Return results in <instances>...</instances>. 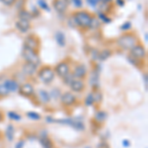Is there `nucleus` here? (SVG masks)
<instances>
[{
    "mask_svg": "<svg viewBox=\"0 0 148 148\" xmlns=\"http://www.w3.org/2000/svg\"><path fill=\"white\" fill-rule=\"evenodd\" d=\"M95 17V14L92 12H89L87 10H77L74 11L71 14V18H72L75 26L80 28L82 31H88L90 28V25L92 23V20Z\"/></svg>",
    "mask_w": 148,
    "mask_h": 148,
    "instance_id": "obj_1",
    "label": "nucleus"
},
{
    "mask_svg": "<svg viewBox=\"0 0 148 148\" xmlns=\"http://www.w3.org/2000/svg\"><path fill=\"white\" fill-rule=\"evenodd\" d=\"M139 42V39L138 36L133 31H128V32H125L123 35H121L118 39L116 40V46L120 47L123 51H130L133 47L136 44Z\"/></svg>",
    "mask_w": 148,
    "mask_h": 148,
    "instance_id": "obj_2",
    "label": "nucleus"
},
{
    "mask_svg": "<svg viewBox=\"0 0 148 148\" xmlns=\"http://www.w3.org/2000/svg\"><path fill=\"white\" fill-rule=\"evenodd\" d=\"M37 75L38 78L45 84H51L56 78L54 69L51 65H42L40 68H38Z\"/></svg>",
    "mask_w": 148,
    "mask_h": 148,
    "instance_id": "obj_3",
    "label": "nucleus"
},
{
    "mask_svg": "<svg viewBox=\"0 0 148 148\" xmlns=\"http://www.w3.org/2000/svg\"><path fill=\"white\" fill-rule=\"evenodd\" d=\"M56 75L58 76L59 78L62 79L63 77H65L68 73L71 72V63H70V59L69 57H66L65 59L59 61L53 67Z\"/></svg>",
    "mask_w": 148,
    "mask_h": 148,
    "instance_id": "obj_4",
    "label": "nucleus"
},
{
    "mask_svg": "<svg viewBox=\"0 0 148 148\" xmlns=\"http://www.w3.org/2000/svg\"><path fill=\"white\" fill-rule=\"evenodd\" d=\"M40 46H42V40L36 34H30L26 36L24 39V49L40 51Z\"/></svg>",
    "mask_w": 148,
    "mask_h": 148,
    "instance_id": "obj_5",
    "label": "nucleus"
},
{
    "mask_svg": "<svg viewBox=\"0 0 148 148\" xmlns=\"http://www.w3.org/2000/svg\"><path fill=\"white\" fill-rule=\"evenodd\" d=\"M22 56L26 62L34 64L37 67H39L40 65V52L38 51H32V49H24L22 51Z\"/></svg>",
    "mask_w": 148,
    "mask_h": 148,
    "instance_id": "obj_6",
    "label": "nucleus"
},
{
    "mask_svg": "<svg viewBox=\"0 0 148 148\" xmlns=\"http://www.w3.org/2000/svg\"><path fill=\"white\" fill-rule=\"evenodd\" d=\"M128 53H130V56L136 57V58L143 59V60H145V59H146V57H147L146 49H145V47L143 46L140 42H138V44L135 45V46L133 47L130 51H128Z\"/></svg>",
    "mask_w": 148,
    "mask_h": 148,
    "instance_id": "obj_7",
    "label": "nucleus"
},
{
    "mask_svg": "<svg viewBox=\"0 0 148 148\" xmlns=\"http://www.w3.org/2000/svg\"><path fill=\"white\" fill-rule=\"evenodd\" d=\"M71 73H72V75L74 76L75 79L84 80L88 76V69L86 67L85 64L78 63L74 66V68H73V70L71 71Z\"/></svg>",
    "mask_w": 148,
    "mask_h": 148,
    "instance_id": "obj_8",
    "label": "nucleus"
},
{
    "mask_svg": "<svg viewBox=\"0 0 148 148\" xmlns=\"http://www.w3.org/2000/svg\"><path fill=\"white\" fill-rule=\"evenodd\" d=\"M59 100H60V103L63 107H72L77 102V97L73 94V92L67 91L61 94Z\"/></svg>",
    "mask_w": 148,
    "mask_h": 148,
    "instance_id": "obj_9",
    "label": "nucleus"
},
{
    "mask_svg": "<svg viewBox=\"0 0 148 148\" xmlns=\"http://www.w3.org/2000/svg\"><path fill=\"white\" fill-rule=\"evenodd\" d=\"M56 123H63V125H67L71 127L75 128L76 130L79 131H84L85 130V125L83 121H76L74 119H63V120H56Z\"/></svg>",
    "mask_w": 148,
    "mask_h": 148,
    "instance_id": "obj_10",
    "label": "nucleus"
},
{
    "mask_svg": "<svg viewBox=\"0 0 148 148\" xmlns=\"http://www.w3.org/2000/svg\"><path fill=\"white\" fill-rule=\"evenodd\" d=\"M18 92L21 96L26 97V98H31L35 94V87H34V85L31 84V83L25 82L19 86Z\"/></svg>",
    "mask_w": 148,
    "mask_h": 148,
    "instance_id": "obj_11",
    "label": "nucleus"
},
{
    "mask_svg": "<svg viewBox=\"0 0 148 148\" xmlns=\"http://www.w3.org/2000/svg\"><path fill=\"white\" fill-rule=\"evenodd\" d=\"M51 5L52 8L59 14H64L68 10V7H69V4L66 3L64 0H52Z\"/></svg>",
    "mask_w": 148,
    "mask_h": 148,
    "instance_id": "obj_12",
    "label": "nucleus"
},
{
    "mask_svg": "<svg viewBox=\"0 0 148 148\" xmlns=\"http://www.w3.org/2000/svg\"><path fill=\"white\" fill-rule=\"evenodd\" d=\"M15 27L20 33H22V34H27L29 31L31 30V28H32V24H31L30 21L19 19V20L16 21Z\"/></svg>",
    "mask_w": 148,
    "mask_h": 148,
    "instance_id": "obj_13",
    "label": "nucleus"
},
{
    "mask_svg": "<svg viewBox=\"0 0 148 148\" xmlns=\"http://www.w3.org/2000/svg\"><path fill=\"white\" fill-rule=\"evenodd\" d=\"M99 81H100V71L97 67H94L91 70L90 74V85H91L93 90L99 89Z\"/></svg>",
    "mask_w": 148,
    "mask_h": 148,
    "instance_id": "obj_14",
    "label": "nucleus"
},
{
    "mask_svg": "<svg viewBox=\"0 0 148 148\" xmlns=\"http://www.w3.org/2000/svg\"><path fill=\"white\" fill-rule=\"evenodd\" d=\"M71 91L73 93H82L84 92V90L86 89V84L84 82V80H80V79H74L71 84L69 85Z\"/></svg>",
    "mask_w": 148,
    "mask_h": 148,
    "instance_id": "obj_15",
    "label": "nucleus"
},
{
    "mask_svg": "<svg viewBox=\"0 0 148 148\" xmlns=\"http://www.w3.org/2000/svg\"><path fill=\"white\" fill-rule=\"evenodd\" d=\"M38 68L39 67L35 66L34 64H31L25 61L22 65V72L24 75H26V76H33L35 73H37Z\"/></svg>",
    "mask_w": 148,
    "mask_h": 148,
    "instance_id": "obj_16",
    "label": "nucleus"
},
{
    "mask_svg": "<svg viewBox=\"0 0 148 148\" xmlns=\"http://www.w3.org/2000/svg\"><path fill=\"white\" fill-rule=\"evenodd\" d=\"M3 85L5 86V88L8 90L9 92L12 93V92H17L18 89H19V83L18 81L16 79H13V78H10V79H7L4 81Z\"/></svg>",
    "mask_w": 148,
    "mask_h": 148,
    "instance_id": "obj_17",
    "label": "nucleus"
},
{
    "mask_svg": "<svg viewBox=\"0 0 148 148\" xmlns=\"http://www.w3.org/2000/svg\"><path fill=\"white\" fill-rule=\"evenodd\" d=\"M127 61L131 64V65H133L137 69H140V70H142V69L145 68V63H144V60H143V59L136 58V57L130 56V53H128V56H127Z\"/></svg>",
    "mask_w": 148,
    "mask_h": 148,
    "instance_id": "obj_18",
    "label": "nucleus"
},
{
    "mask_svg": "<svg viewBox=\"0 0 148 148\" xmlns=\"http://www.w3.org/2000/svg\"><path fill=\"white\" fill-rule=\"evenodd\" d=\"M107 119H108V113L103 111V110H99V111H97L96 113H95L93 120H94L95 123H98V125H103V123L107 121Z\"/></svg>",
    "mask_w": 148,
    "mask_h": 148,
    "instance_id": "obj_19",
    "label": "nucleus"
},
{
    "mask_svg": "<svg viewBox=\"0 0 148 148\" xmlns=\"http://www.w3.org/2000/svg\"><path fill=\"white\" fill-rule=\"evenodd\" d=\"M114 54L113 49H104L102 51H98V56H97V60L99 61H105L108 60V59Z\"/></svg>",
    "mask_w": 148,
    "mask_h": 148,
    "instance_id": "obj_20",
    "label": "nucleus"
},
{
    "mask_svg": "<svg viewBox=\"0 0 148 148\" xmlns=\"http://www.w3.org/2000/svg\"><path fill=\"white\" fill-rule=\"evenodd\" d=\"M39 140H40V143L44 148H52L53 147V141L52 139L49 136H47V134L45 135H40L39 137Z\"/></svg>",
    "mask_w": 148,
    "mask_h": 148,
    "instance_id": "obj_21",
    "label": "nucleus"
},
{
    "mask_svg": "<svg viewBox=\"0 0 148 148\" xmlns=\"http://www.w3.org/2000/svg\"><path fill=\"white\" fill-rule=\"evenodd\" d=\"M18 17L19 19H22V20H27V21H32L34 20V16H33L32 12L27 10L26 8L22 9V10L18 11Z\"/></svg>",
    "mask_w": 148,
    "mask_h": 148,
    "instance_id": "obj_22",
    "label": "nucleus"
},
{
    "mask_svg": "<svg viewBox=\"0 0 148 148\" xmlns=\"http://www.w3.org/2000/svg\"><path fill=\"white\" fill-rule=\"evenodd\" d=\"M54 39H56V44L58 45L60 47H65L66 38H65V35H64L61 31H57V32L56 33V35H54Z\"/></svg>",
    "mask_w": 148,
    "mask_h": 148,
    "instance_id": "obj_23",
    "label": "nucleus"
},
{
    "mask_svg": "<svg viewBox=\"0 0 148 148\" xmlns=\"http://www.w3.org/2000/svg\"><path fill=\"white\" fill-rule=\"evenodd\" d=\"M5 137L7 138V140L10 142H12L14 140V137H15V127H14V125H12V123L7 125L6 130H5Z\"/></svg>",
    "mask_w": 148,
    "mask_h": 148,
    "instance_id": "obj_24",
    "label": "nucleus"
},
{
    "mask_svg": "<svg viewBox=\"0 0 148 148\" xmlns=\"http://www.w3.org/2000/svg\"><path fill=\"white\" fill-rule=\"evenodd\" d=\"M39 98H40V101L42 103H44V104H49L51 100L49 93L46 91L45 89L39 90Z\"/></svg>",
    "mask_w": 148,
    "mask_h": 148,
    "instance_id": "obj_25",
    "label": "nucleus"
},
{
    "mask_svg": "<svg viewBox=\"0 0 148 148\" xmlns=\"http://www.w3.org/2000/svg\"><path fill=\"white\" fill-rule=\"evenodd\" d=\"M97 18L99 19V21L100 22H103V23H105V24H109V23H111L112 21H113V19H112L110 16L108 15V14H106V13H103V12H98V14H97Z\"/></svg>",
    "mask_w": 148,
    "mask_h": 148,
    "instance_id": "obj_26",
    "label": "nucleus"
},
{
    "mask_svg": "<svg viewBox=\"0 0 148 148\" xmlns=\"http://www.w3.org/2000/svg\"><path fill=\"white\" fill-rule=\"evenodd\" d=\"M93 95H94V102H95V104H97V105L101 104V103L103 102V94H102V92L100 91L99 89H98V90H94V91H93Z\"/></svg>",
    "mask_w": 148,
    "mask_h": 148,
    "instance_id": "obj_27",
    "label": "nucleus"
},
{
    "mask_svg": "<svg viewBox=\"0 0 148 148\" xmlns=\"http://www.w3.org/2000/svg\"><path fill=\"white\" fill-rule=\"evenodd\" d=\"M84 104L86 107H92L93 105L95 104L94 102V95H93V92H90L89 94L86 96L85 100H84Z\"/></svg>",
    "mask_w": 148,
    "mask_h": 148,
    "instance_id": "obj_28",
    "label": "nucleus"
},
{
    "mask_svg": "<svg viewBox=\"0 0 148 148\" xmlns=\"http://www.w3.org/2000/svg\"><path fill=\"white\" fill-rule=\"evenodd\" d=\"M26 116H27L28 118L30 119V120H32V121L42 120V116H40L39 113H37V112H33V111L27 112V113H26Z\"/></svg>",
    "mask_w": 148,
    "mask_h": 148,
    "instance_id": "obj_29",
    "label": "nucleus"
},
{
    "mask_svg": "<svg viewBox=\"0 0 148 148\" xmlns=\"http://www.w3.org/2000/svg\"><path fill=\"white\" fill-rule=\"evenodd\" d=\"M7 116H8V118L10 119L11 121H20L21 120H22V116H21V114L16 113V112H13V111L8 112V113H7Z\"/></svg>",
    "mask_w": 148,
    "mask_h": 148,
    "instance_id": "obj_30",
    "label": "nucleus"
},
{
    "mask_svg": "<svg viewBox=\"0 0 148 148\" xmlns=\"http://www.w3.org/2000/svg\"><path fill=\"white\" fill-rule=\"evenodd\" d=\"M61 91L59 88H54V89H52L51 92H49V95H51V98H53L54 100H57L59 99L61 96Z\"/></svg>",
    "mask_w": 148,
    "mask_h": 148,
    "instance_id": "obj_31",
    "label": "nucleus"
},
{
    "mask_svg": "<svg viewBox=\"0 0 148 148\" xmlns=\"http://www.w3.org/2000/svg\"><path fill=\"white\" fill-rule=\"evenodd\" d=\"M38 4H39L40 8L42 9V10H45L47 12L51 11V8H49V4H47V2L46 0H38Z\"/></svg>",
    "mask_w": 148,
    "mask_h": 148,
    "instance_id": "obj_32",
    "label": "nucleus"
},
{
    "mask_svg": "<svg viewBox=\"0 0 148 148\" xmlns=\"http://www.w3.org/2000/svg\"><path fill=\"white\" fill-rule=\"evenodd\" d=\"M75 79V78H74V76L72 75V73H68L67 75L65 76V77H63L62 78V80H63V84L64 85H70L71 84V82H72V81Z\"/></svg>",
    "mask_w": 148,
    "mask_h": 148,
    "instance_id": "obj_33",
    "label": "nucleus"
},
{
    "mask_svg": "<svg viewBox=\"0 0 148 148\" xmlns=\"http://www.w3.org/2000/svg\"><path fill=\"white\" fill-rule=\"evenodd\" d=\"M131 27H132V25H131V22H130V21H126V22H125L123 24V25L120 27V30L121 31V32H128V31L131 30Z\"/></svg>",
    "mask_w": 148,
    "mask_h": 148,
    "instance_id": "obj_34",
    "label": "nucleus"
},
{
    "mask_svg": "<svg viewBox=\"0 0 148 148\" xmlns=\"http://www.w3.org/2000/svg\"><path fill=\"white\" fill-rule=\"evenodd\" d=\"M26 1H27V0H17V2H16L14 6H16V9H17L18 11H20L26 7Z\"/></svg>",
    "mask_w": 148,
    "mask_h": 148,
    "instance_id": "obj_35",
    "label": "nucleus"
},
{
    "mask_svg": "<svg viewBox=\"0 0 148 148\" xmlns=\"http://www.w3.org/2000/svg\"><path fill=\"white\" fill-rule=\"evenodd\" d=\"M0 2L6 7H12V6L15 5L17 0H0Z\"/></svg>",
    "mask_w": 148,
    "mask_h": 148,
    "instance_id": "obj_36",
    "label": "nucleus"
},
{
    "mask_svg": "<svg viewBox=\"0 0 148 148\" xmlns=\"http://www.w3.org/2000/svg\"><path fill=\"white\" fill-rule=\"evenodd\" d=\"M86 2H87L88 6L92 7V8H96V7L99 6L101 0H86Z\"/></svg>",
    "mask_w": 148,
    "mask_h": 148,
    "instance_id": "obj_37",
    "label": "nucleus"
},
{
    "mask_svg": "<svg viewBox=\"0 0 148 148\" xmlns=\"http://www.w3.org/2000/svg\"><path fill=\"white\" fill-rule=\"evenodd\" d=\"M10 94V92L5 88V86L3 84H0V97H4V96H7V95Z\"/></svg>",
    "mask_w": 148,
    "mask_h": 148,
    "instance_id": "obj_38",
    "label": "nucleus"
},
{
    "mask_svg": "<svg viewBox=\"0 0 148 148\" xmlns=\"http://www.w3.org/2000/svg\"><path fill=\"white\" fill-rule=\"evenodd\" d=\"M71 3L73 4V6L75 7V8L77 9H81L83 6V1L82 0H72L71 1Z\"/></svg>",
    "mask_w": 148,
    "mask_h": 148,
    "instance_id": "obj_39",
    "label": "nucleus"
},
{
    "mask_svg": "<svg viewBox=\"0 0 148 148\" xmlns=\"http://www.w3.org/2000/svg\"><path fill=\"white\" fill-rule=\"evenodd\" d=\"M97 148H111V146L107 141H101L100 143H98Z\"/></svg>",
    "mask_w": 148,
    "mask_h": 148,
    "instance_id": "obj_40",
    "label": "nucleus"
},
{
    "mask_svg": "<svg viewBox=\"0 0 148 148\" xmlns=\"http://www.w3.org/2000/svg\"><path fill=\"white\" fill-rule=\"evenodd\" d=\"M25 143H26L25 139H20L17 142V144H16L15 148H24V146H25Z\"/></svg>",
    "mask_w": 148,
    "mask_h": 148,
    "instance_id": "obj_41",
    "label": "nucleus"
},
{
    "mask_svg": "<svg viewBox=\"0 0 148 148\" xmlns=\"http://www.w3.org/2000/svg\"><path fill=\"white\" fill-rule=\"evenodd\" d=\"M114 4L116 6H119V7H123L125 4V0H116V1L114 2Z\"/></svg>",
    "mask_w": 148,
    "mask_h": 148,
    "instance_id": "obj_42",
    "label": "nucleus"
},
{
    "mask_svg": "<svg viewBox=\"0 0 148 148\" xmlns=\"http://www.w3.org/2000/svg\"><path fill=\"white\" fill-rule=\"evenodd\" d=\"M143 80H144V86H145V90L147 91V83H148V79H147V72L145 71L143 73Z\"/></svg>",
    "mask_w": 148,
    "mask_h": 148,
    "instance_id": "obj_43",
    "label": "nucleus"
},
{
    "mask_svg": "<svg viewBox=\"0 0 148 148\" xmlns=\"http://www.w3.org/2000/svg\"><path fill=\"white\" fill-rule=\"evenodd\" d=\"M123 146L125 147V148L130 147V140H127V139L123 140Z\"/></svg>",
    "mask_w": 148,
    "mask_h": 148,
    "instance_id": "obj_44",
    "label": "nucleus"
},
{
    "mask_svg": "<svg viewBox=\"0 0 148 148\" xmlns=\"http://www.w3.org/2000/svg\"><path fill=\"white\" fill-rule=\"evenodd\" d=\"M3 121H4V114L3 112L0 111V123H2Z\"/></svg>",
    "mask_w": 148,
    "mask_h": 148,
    "instance_id": "obj_45",
    "label": "nucleus"
},
{
    "mask_svg": "<svg viewBox=\"0 0 148 148\" xmlns=\"http://www.w3.org/2000/svg\"><path fill=\"white\" fill-rule=\"evenodd\" d=\"M101 2H104V3H111V2H114L113 0H101Z\"/></svg>",
    "mask_w": 148,
    "mask_h": 148,
    "instance_id": "obj_46",
    "label": "nucleus"
},
{
    "mask_svg": "<svg viewBox=\"0 0 148 148\" xmlns=\"http://www.w3.org/2000/svg\"><path fill=\"white\" fill-rule=\"evenodd\" d=\"M64 1H65V2H66V3L70 4V3H71V1H72V0H64Z\"/></svg>",
    "mask_w": 148,
    "mask_h": 148,
    "instance_id": "obj_47",
    "label": "nucleus"
},
{
    "mask_svg": "<svg viewBox=\"0 0 148 148\" xmlns=\"http://www.w3.org/2000/svg\"><path fill=\"white\" fill-rule=\"evenodd\" d=\"M147 40H147V33H146V34H145V42H147Z\"/></svg>",
    "mask_w": 148,
    "mask_h": 148,
    "instance_id": "obj_48",
    "label": "nucleus"
},
{
    "mask_svg": "<svg viewBox=\"0 0 148 148\" xmlns=\"http://www.w3.org/2000/svg\"><path fill=\"white\" fill-rule=\"evenodd\" d=\"M2 139V133H1V131H0V140Z\"/></svg>",
    "mask_w": 148,
    "mask_h": 148,
    "instance_id": "obj_49",
    "label": "nucleus"
},
{
    "mask_svg": "<svg viewBox=\"0 0 148 148\" xmlns=\"http://www.w3.org/2000/svg\"><path fill=\"white\" fill-rule=\"evenodd\" d=\"M85 148H91V147H85Z\"/></svg>",
    "mask_w": 148,
    "mask_h": 148,
    "instance_id": "obj_50",
    "label": "nucleus"
},
{
    "mask_svg": "<svg viewBox=\"0 0 148 148\" xmlns=\"http://www.w3.org/2000/svg\"><path fill=\"white\" fill-rule=\"evenodd\" d=\"M52 148H53V147H52Z\"/></svg>",
    "mask_w": 148,
    "mask_h": 148,
    "instance_id": "obj_51",
    "label": "nucleus"
}]
</instances>
